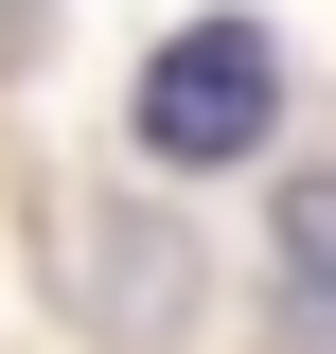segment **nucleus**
<instances>
[{"instance_id":"f257e3e1","label":"nucleus","mask_w":336,"mask_h":354,"mask_svg":"<svg viewBox=\"0 0 336 354\" xmlns=\"http://www.w3.org/2000/svg\"><path fill=\"white\" fill-rule=\"evenodd\" d=\"M265 124H283V53H265V18L160 36V71H142V160L212 177V160H265Z\"/></svg>"},{"instance_id":"f03ea898","label":"nucleus","mask_w":336,"mask_h":354,"mask_svg":"<svg viewBox=\"0 0 336 354\" xmlns=\"http://www.w3.org/2000/svg\"><path fill=\"white\" fill-rule=\"evenodd\" d=\"M283 266H301V301H336V177L283 195Z\"/></svg>"}]
</instances>
